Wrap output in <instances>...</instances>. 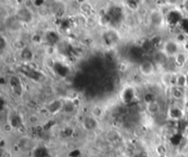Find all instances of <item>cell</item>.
I'll list each match as a JSON object with an SVG mask.
<instances>
[{
  "mask_svg": "<svg viewBox=\"0 0 188 157\" xmlns=\"http://www.w3.org/2000/svg\"><path fill=\"white\" fill-rule=\"evenodd\" d=\"M184 47H185L186 51H187V52H188V40H187V41H185V43H184Z\"/></svg>",
  "mask_w": 188,
  "mask_h": 157,
  "instance_id": "cell-10",
  "label": "cell"
},
{
  "mask_svg": "<svg viewBox=\"0 0 188 157\" xmlns=\"http://www.w3.org/2000/svg\"><path fill=\"white\" fill-rule=\"evenodd\" d=\"M169 115L173 120H179L183 116V111L178 107H171L169 110Z\"/></svg>",
  "mask_w": 188,
  "mask_h": 157,
  "instance_id": "cell-8",
  "label": "cell"
},
{
  "mask_svg": "<svg viewBox=\"0 0 188 157\" xmlns=\"http://www.w3.org/2000/svg\"><path fill=\"white\" fill-rule=\"evenodd\" d=\"M186 77H187V85H188V75L186 76Z\"/></svg>",
  "mask_w": 188,
  "mask_h": 157,
  "instance_id": "cell-11",
  "label": "cell"
},
{
  "mask_svg": "<svg viewBox=\"0 0 188 157\" xmlns=\"http://www.w3.org/2000/svg\"><path fill=\"white\" fill-rule=\"evenodd\" d=\"M3 131L4 132H6V133H10L11 131H13V125L11 124V123H9V122H7V123H5L4 125H3Z\"/></svg>",
  "mask_w": 188,
  "mask_h": 157,
  "instance_id": "cell-9",
  "label": "cell"
},
{
  "mask_svg": "<svg viewBox=\"0 0 188 157\" xmlns=\"http://www.w3.org/2000/svg\"><path fill=\"white\" fill-rule=\"evenodd\" d=\"M175 79L176 76H174L173 73H165L162 75L161 81L165 86L169 87V86H175Z\"/></svg>",
  "mask_w": 188,
  "mask_h": 157,
  "instance_id": "cell-4",
  "label": "cell"
},
{
  "mask_svg": "<svg viewBox=\"0 0 188 157\" xmlns=\"http://www.w3.org/2000/svg\"><path fill=\"white\" fill-rule=\"evenodd\" d=\"M139 71L143 76H151L155 71V65L151 61H144L139 65Z\"/></svg>",
  "mask_w": 188,
  "mask_h": 157,
  "instance_id": "cell-2",
  "label": "cell"
},
{
  "mask_svg": "<svg viewBox=\"0 0 188 157\" xmlns=\"http://www.w3.org/2000/svg\"><path fill=\"white\" fill-rule=\"evenodd\" d=\"M184 90L183 88H180V87H177V86H173V89H172V96L174 99L176 100H181L183 98H184Z\"/></svg>",
  "mask_w": 188,
  "mask_h": 157,
  "instance_id": "cell-7",
  "label": "cell"
},
{
  "mask_svg": "<svg viewBox=\"0 0 188 157\" xmlns=\"http://www.w3.org/2000/svg\"><path fill=\"white\" fill-rule=\"evenodd\" d=\"M173 60H174V63L176 66L183 67L186 63V53L180 52L173 57Z\"/></svg>",
  "mask_w": 188,
  "mask_h": 157,
  "instance_id": "cell-5",
  "label": "cell"
},
{
  "mask_svg": "<svg viewBox=\"0 0 188 157\" xmlns=\"http://www.w3.org/2000/svg\"><path fill=\"white\" fill-rule=\"evenodd\" d=\"M187 85V77L186 75H178L176 76V79H175V86L180 87V88H184L185 86Z\"/></svg>",
  "mask_w": 188,
  "mask_h": 157,
  "instance_id": "cell-6",
  "label": "cell"
},
{
  "mask_svg": "<svg viewBox=\"0 0 188 157\" xmlns=\"http://www.w3.org/2000/svg\"><path fill=\"white\" fill-rule=\"evenodd\" d=\"M146 110L150 115L155 116L161 111V105L158 101H155V100L149 101L146 106Z\"/></svg>",
  "mask_w": 188,
  "mask_h": 157,
  "instance_id": "cell-3",
  "label": "cell"
},
{
  "mask_svg": "<svg viewBox=\"0 0 188 157\" xmlns=\"http://www.w3.org/2000/svg\"><path fill=\"white\" fill-rule=\"evenodd\" d=\"M162 52L167 56V57H174L176 54H178L179 51V46L178 43L174 41H168L164 43L163 45V50Z\"/></svg>",
  "mask_w": 188,
  "mask_h": 157,
  "instance_id": "cell-1",
  "label": "cell"
}]
</instances>
